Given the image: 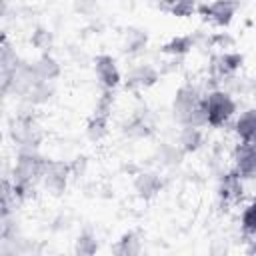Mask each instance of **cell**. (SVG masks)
<instances>
[{
	"instance_id": "1",
	"label": "cell",
	"mask_w": 256,
	"mask_h": 256,
	"mask_svg": "<svg viewBox=\"0 0 256 256\" xmlns=\"http://www.w3.org/2000/svg\"><path fill=\"white\" fill-rule=\"evenodd\" d=\"M48 158H44L38 148H20L16 154V162L12 168V188L18 200H26L32 192L34 186L40 184L42 170Z\"/></svg>"
},
{
	"instance_id": "2",
	"label": "cell",
	"mask_w": 256,
	"mask_h": 256,
	"mask_svg": "<svg viewBox=\"0 0 256 256\" xmlns=\"http://www.w3.org/2000/svg\"><path fill=\"white\" fill-rule=\"evenodd\" d=\"M202 94L198 92L196 86L184 84L174 92V100H172V114L174 118L184 126H208L206 124V112H204V102H202Z\"/></svg>"
},
{
	"instance_id": "3",
	"label": "cell",
	"mask_w": 256,
	"mask_h": 256,
	"mask_svg": "<svg viewBox=\"0 0 256 256\" xmlns=\"http://www.w3.org/2000/svg\"><path fill=\"white\" fill-rule=\"evenodd\" d=\"M202 102H204V112H206V124L210 128L226 126L236 114V102L232 94L222 88H214L206 92Z\"/></svg>"
},
{
	"instance_id": "4",
	"label": "cell",
	"mask_w": 256,
	"mask_h": 256,
	"mask_svg": "<svg viewBox=\"0 0 256 256\" xmlns=\"http://www.w3.org/2000/svg\"><path fill=\"white\" fill-rule=\"evenodd\" d=\"M72 174V166L62 160H46L40 184L50 196H62L68 186V178Z\"/></svg>"
},
{
	"instance_id": "5",
	"label": "cell",
	"mask_w": 256,
	"mask_h": 256,
	"mask_svg": "<svg viewBox=\"0 0 256 256\" xmlns=\"http://www.w3.org/2000/svg\"><path fill=\"white\" fill-rule=\"evenodd\" d=\"M236 10H238V4L234 0H212L210 4L198 6V12L206 20H210L214 26H220V28H228L232 24Z\"/></svg>"
},
{
	"instance_id": "6",
	"label": "cell",
	"mask_w": 256,
	"mask_h": 256,
	"mask_svg": "<svg viewBox=\"0 0 256 256\" xmlns=\"http://www.w3.org/2000/svg\"><path fill=\"white\" fill-rule=\"evenodd\" d=\"M232 164L242 178H252L256 174V142L238 140L232 150Z\"/></svg>"
},
{
	"instance_id": "7",
	"label": "cell",
	"mask_w": 256,
	"mask_h": 256,
	"mask_svg": "<svg viewBox=\"0 0 256 256\" xmlns=\"http://www.w3.org/2000/svg\"><path fill=\"white\" fill-rule=\"evenodd\" d=\"M94 72H96V78L102 84V88L116 90L122 84L120 68L110 54H98L94 58Z\"/></svg>"
},
{
	"instance_id": "8",
	"label": "cell",
	"mask_w": 256,
	"mask_h": 256,
	"mask_svg": "<svg viewBox=\"0 0 256 256\" xmlns=\"http://www.w3.org/2000/svg\"><path fill=\"white\" fill-rule=\"evenodd\" d=\"M12 138L20 148H38L40 136H38V126L32 116H20L12 122Z\"/></svg>"
},
{
	"instance_id": "9",
	"label": "cell",
	"mask_w": 256,
	"mask_h": 256,
	"mask_svg": "<svg viewBox=\"0 0 256 256\" xmlns=\"http://www.w3.org/2000/svg\"><path fill=\"white\" fill-rule=\"evenodd\" d=\"M244 196V182L242 176L232 168L230 172H224L218 182V198L222 204H236Z\"/></svg>"
},
{
	"instance_id": "10",
	"label": "cell",
	"mask_w": 256,
	"mask_h": 256,
	"mask_svg": "<svg viewBox=\"0 0 256 256\" xmlns=\"http://www.w3.org/2000/svg\"><path fill=\"white\" fill-rule=\"evenodd\" d=\"M164 182L160 178V174L150 172V170H142L134 176V190L138 194V198L142 200H152L158 196V192L162 190Z\"/></svg>"
},
{
	"instance_id": "11",
	"label": "cell",
	"mask_w": 256,
	"mask_h": 256,
	"mask_svg": "<svg viewBox=\"0 0 256 256\" xmlns=\"http://www.w3.org/2000/svg\"><path fill=\"white\" fill-rule=\"evenodd\" d=\"M242 64H244V56L240 52H232V50H224L212 58V70L218 78L234 76L242 68Z\"/></svg>"
},
{
	"instance_id": "12",
	"label": "cell",
	"mask_w": 256,
	"mask_h": 256,
	"mask_svg": "<svg viewBox=\"0 0 256 256\" xmlns=\"http://www.w3.org/2000/svg\"><path fill=\"white\" fill-rule=\"evenodd\" d=\"M232 132L236 134L238 140L256 142V106L244 110V112L234 120Z\"/></svg>"
},
{
	"instance_id": "13",
	"label": "cell",
	"mask_w": 256,
	"mask_h": 256,
	"mask_svg": "<svg viewBox=\"0 0 256 256\" xmlns=\"http://www.w3.org/2000/svg\"><path fill=\"white\" fill-rule=\"evenodd\" d=\"M158 70L150 64L134 66L126 78V88H150L158 82Z\"/></svg>"
},
{
	"instance_id": "14",
	"label": "cell",
	"mask_w": 256,
	"mask_h": 256,
	"mask_svg": "<svg viewBox=\"0 0 256 256\" xmlns=\"http://www.w3.org/2000/svg\"><path fill=\"white\" fill-rule=\"evenodd\" d=\"M204 144V132L200 126H190V124H184L180 134H178V146L186 152V154H192L196 150H200Z\"/></svg>"
},
{
	"instance_id": "15",
	"label": "cell",
	"mask_w": 256,
	"mask_h": 256,
	"mask_svg": "<svg viewBox=\"0 0 256 256\" xmlns=\"http://www.w3.org/2000/svg\"><path fill=\"white\" fill-rule=\"evenodd\" d=\"M110 134V116L92 112V116L86 120V136L92 142H102Z\"/></svg>"
},
{
	"instance_id": "16",
	"label": "cell",
	"mask_w": 256,
	"mask_h": 256,
	"mask_svg": "<svg viewBox=\"0 0 256 256\" xmlns=\"http://www.w3.org/2000/svg\"><path fill=\"white\" fill-rule=\"evenodd\" d=\"M34 68H36L38 78L44 80V82H54V80L60 78V74H62L60 62H58L52 54H48V52H42V56L34 62Z\"/></svg>"
},
{
	"instance_id": "17",
	"label": "cell",
	"mask_w": 256,
	"mask_h": 256,
	"mask_svg": "<svg viewBox=\"0 0 256 256\" xmlns=\"http://www.w3.org/2000/svg\"><path fill=\"white\" fill-rule=\"evenodd\" d=\"M192 48H194V36H190V34H178V36H172L168 42H164L162 48H160V52L178 58V56H186Z\"/></svg>"
},
{
	"instance_id": "18",
	"label": "cell",
	"mask_w": 256,
	"mask_h": 256,
	"mask_svg": "<svg viewBox=\"0 0 256 256\" xmlns=\"http://www.w3.org/2000/svg\"><path fill=\"white\" fill-rule=\"evenodd\" d=\"M112 252L118 256H138L142 252V242L136 232H124L112 246Z\"/></svg>"
},
{
	"instance_id": "19",
	"label": "cell",
	"mask_w": 256,
	"mask_h": 256,
	"mask_svg": "<svg viewBox=\"0 0 256 256\" xmlns=\"http://www.w3.org/2000/svg\"><path fill=\"white\" fill-rule=\"evenodd\" d=\"M52 94H54L52 82L40 80V82H36V84L28 90V94L24 96V100H26L28 104H32V106H40V104H46V102L52 98Z\"/></svg>"
},
{
	"instance_id": "20",
	"label": "cell",
	"mask_w": 256,
	"mask_h": 256,
	"mask_svg": "<svg viewBox=\"0 0 256 256\" xmlns=\"http://www.w3.org/2000/svg\"><path fill=\"white\" fill-rule=\"evenodd\" d=\"M162 10L170 12L176 18H188L198 10L196 0H166L162 4Z\"/></svg>"
},
{
	"instance_id": "21",
	"label": "cell",
	"mask_w": 256,
	"mask_h": 256,
	"mask_svg": "<svg viewBox=\"0 0 256 256\" xmlns=\"http://www.w3.org/2000/svg\"><path fill=\"white\" fill-rule=\"evenodd\" d=\"M240 228H242V234H244V236H250V238L256 236V194H254V198L242 208V214H240Z\"/></svg>"
},
{
	"instance_id": "22",
	"label": "cell",
	"mask_w": 256,
	"mask_h": 256,
	"mask_svg": "<svg viewBox=\"0 0 256 256\" xmlns=\"http://www.w3.org/2000/svg\"><path fill=\"white\" fill-rule=\"evenodd\" d=\"M74 252L80 256H92L98 252V240L90 230H84L78 234L76 242H74Z\"/></svg>"
},
{
	"instance_id": "23",
	"label": "cell",
	"mask_w": 256,
	"mask_h": 256,
	"mask_svg": "<svg viewBox=\"0 0 256 256\" xmlns=\"http://www.w3.org/2000/svg\"><path fill=\"white\" fill-rule=\"evenodd\" d=\"M146 44H148L146 32L134 30V28L126 30V40H124V52L126 54H138L142 48H146Z\"/></svg>"
},
{
	"instance_id": "24",
	"label": "cell",
	"mask_w": 256,
	"mask_h": 256,
	"mask_svg": "<svg viewBox=\"0 0 256 256\" xmlns=\"http://www.w3.org/2000/svg\"><path fill=\"white\" fill-rule=\"evenodd\" d=\"M30 44H32L36 50H40V52H48V50L52 48V44H54V36H52V32H50L48 28L38 26V28L32 32V36H30Z\"/></svg>"
},
{
	"instance_id": "25",
	"label": "cell",
	"mask_w": 256,
	"mask_h": 256,
	"mask_svg": "<svg viewBox=\"0 0 256 256\" xmlns=\"http://www.w3.org/2000/svg\"><path fill=\"white\" fill-rule=\"evenodd\" d=\"M150 126H148V122L144 120V118H140V116H136V118H132L126 126H124V134H128V136H132V138H146V136H150Z\"/></svg>"
},
{
	"instance_id": "26",
	"label": "cell",
	"mask_w": 256,
	"mask_h": 256,
	"mask_svg": "<svg viewBox=\"0 0 256 256\" xmlns=\"http://www.w3.org/2000/svg\"><path fill=\"white\" fill-rule=\"evenodd\" d=\"M184 154H186V152H184L178 144H176V146H172V144H164L162 150H160V160H162V164L178 166V164L182 162Z\"/></svg>"
},
{
	"instance_id": "27",
	"label": "cell",
	"mask_w": 256,
	"mask_h": 256,
	"mask_svg": "<svg viewBox=\"0 0 256 256\" xmlns=\"http://www.w3.org/2000/svg\"><path fill=\"white\" fill-rule=\"evenodd\" d=\"M112 108H114V90L110 88H102V94L98 96V102L94 106V112H100V114H112Z\"/></svg>"
},
{
	"instance_id": "28",
	"label": "cell",
	"mask_w": 256,
	"mask_h": 256,
	"mask_svg": "<svg viewBox=\"0 0 256 256\" xmlns=\"http://www.w3.org/2000/svg\"><path fill=\"white\" fill-rule=\"evenodd\" d=\"M248 252H250V254H256V236H254V240H252V244H250Z\"/></svg>"
},
{
	"instance_id": "29",
	"label": "cell",
	"mask_w": 256,
	"mask_h": 256,
	"mask_svg": "<svg viewBox=\"0 0 256 256\" xmlns=\"http://www.w3.org/2000/svg\"><path fill=\"white\" fill-rule=\"evenodd\" d=\"M252 178H254V180H256V174H254V176H252Z\"/></svg>"
}]
</instances>
